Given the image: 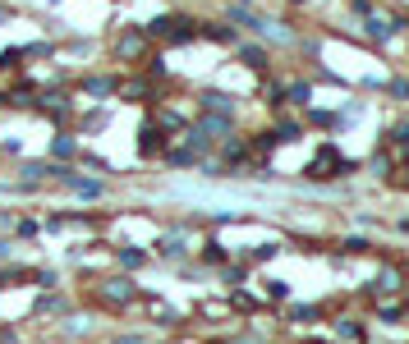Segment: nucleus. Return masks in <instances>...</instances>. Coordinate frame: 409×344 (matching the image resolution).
<instances>
[{
  "instance_id": "4468645a",
  "label": "nucleus",
  "mask_w": 409,
  "mask_h": 344,
  "mask_svg": "<svg viewBox=\"0 0 409 344\" xmlns=\"http://www.w3.org/2000/svg\"><path fill=\"white\" fill-rule=\"evenodd\" d=\"M239 60H244L249 69H267V51H258V46H244V51H239Z\"/></svg>"
},
{
  "instance_id": "6ab92c4d",
  "label": "nucleus",
  "mask_w": 409,
  "mask_h": 344,
  "mask_svg": "<svg viewBox=\"0 0 409 344\" xmlns=\"http://www.w3.org/2000/svg\"><path fill=\"white\" fill-rule=\"evenodd\" d=\"M290 317H295L299 326H308V321H317V308L313 303H299V308H290Z\"/></svg>"
},
{
  "instance_id": "412c9836",
  "label": "nucleus",
  "mask_w": 409,
  "mask_h": 344,
  "mask_svg": "<svg viewBox=\"0 0 409 344\" xmlns=\"http://www.w3.org/2000/svg\"><path fill=\"white\" fill-rule=\"evenodd\" d=\"M267 299L285 303V299H290V284H285V280H267Z\"/></svg>"
},
{
  "instance_id": "0eeeda50",
  "label": "nucleus",
  "mask_w": 409,
  "mask_h": 344,
  "mask_svg": "<svg viewBox=\"0 0 409 344\" xmlns=\"http://www.w3.org/2000/svg\"><path fill=\"white\" fill-rule=\"evenodd\" d=\"M65 174V165H46V161H28L23 165V179L28 184H37V179H60Z\"/></svg>"
},
{
  "instance_id": "473e14b6",
  "label": "nucleus",
  "mask_w": 409,
  "mask_h": 344,
  "mask_svg": "<svg viewBox=\"0 0 409 344\" xmlns=\"http://www.w3.org/2000/svg\"><path fill=\"white\" fill-rule=\"evenodd\" d=\"M0 257H9V243L5 239H0Z\"/></svg>"
},
{
  "instance_id": "5701e85b",
  "label": "nucleus",
  "mask_w": 409,
  "mask_h": 344,
  "mask_svg": "<svg viewBox=\"0 0 409 344\" xmlns=\"http://www.w3.org/2000/svg\"><path fill=\"white\" fill-rule=\"evenodd\" d=\"M28 275H33V271H23V267H5V271H0V284H9V280H28Z\"/></svg>"
},
{
  "instance_id": "2eb2a0df",
  "label": "nucleus",
  "mask_w": 409,
  "mask_h": 344,
  "mask_svg": "<svg viewBox=\"0 0 409 344\" xmlns=\"http://www.w3.org/2000/svg\"><path fill=\"white\" fill-rule=\"evenodd\" d=\"M51 152H55V156H60V161H65V156H74V152H79V143H74L70 133H60V138H55V143H51Z\"/></svg>"
},
{
  "instance_id": "c85d7f7f",
  "label": "nucleus",
  "mask_w": 409,
  "mask_h": 344,
  "mask_svg": "<svg viewBox=\"0 0 409 344\" xmlns=\"http://www.w3.org/2000/svg\"><path fill=\"white\" fill-rule=\"evenodd\" d=\"M308 120H313V124H336V115H331V111H313Z\"/></svg>"
},
{
  "instance_id": "b1692460",
  "label": "nucleus",
  "mask_w": 409,
  "mask_h": 344,
  "mask_svg": "<svg viewBox=\"0 0 409 344\" xmlns=\"http://www.w3.org/2000/svg\"><path fill=\"white\" fill-rule=\"evenodd\" d=\"M18 60H23V51H0V69H18Z\"/></svg>"
},
{
  "instance_id": "393cba45",
  "label": "nucleus",
  "mask_w": 409,
  "mask_h": 344,
  "mask_svg": "<svg viewBox=\"0 0 409 344\" xmlns=\"http://www.w3.org/2000/svg\"><path fill=\"white\" fill-rule=\"evenodd\" d=\"M276 243H258V248H253V257H258V262H267V257H276Z\"/></svg>"
},
{
  "instance_id": "4be33fe9",
  "label": "nucleus",
  "mask_w": 409,
  "mask_h": 344,
  "mask_svg": "<svg viewBox=\"0 0 409 344\" xmlns=\"http://www.w3.org/2000/svg\"><path fill=\"white\" fill-rule=\"evenodd\" d=\"M299 133H304V129H299V124H290V120H285V124H280V129H276V143H295Z\"/></svg>"
},
{
  "instance_id": "ddd939ff",
  "label": "nucleus",
  "mask_w": 409,
  "mask_h": 344,
  "mask_svg": "<svg viewBox=\"0 0 409 344\" xmlns=\"http://www.w3.org/2000/svg\"><path fill=\"white\" fill-rule=\"evenodd\" d=\"M202 37H212V42H235V28L230 23H202Z\"/></svg>"
},
{
  "instance_id": "9b49d317",
  "label": "nucleus",
  "mask_w": 409,
  "mask_h": 344,
  "mask_svg": "<svg viewBox=\"0 0 409 344\" xmlns=\"http://www.w3.org/2000/svg\"><path fill=\"white\" fill-rule=\"evenodd\" d=\"M83 92L87 96H111V92H120V83H115V78H87Z\"/></svg>"
},
{
  "instance_id": "f03ea898",
  "label": "nucleus",
  "mask_w": 409,
  "mask_h": 344,
  "mask_svg": "<svg viewBox=\"0 0 409 344\" xmlns=\"http://www.w3.org/2000/svg\"><path fill=\"white\" fill-rule=\"evenodd\" d=\"M102 299H106V303H120V308H129V303L138 299V284H133L129 275H111V280L102 284Z\"/></svg>"
},
{
  "instance_id": "2f4dec72",
  "label": "nucleus",
  "mask_w": 409,
  "mask_h": 344,
  "mask_svg": "<svg viewBox=\"0 0 409 344\" xmlns=\"http://www.w3.org/2000/svg\"><path fill=\"white\" fill-rule=\"evenodd\" d=\"M115 344H148L143 335H115Z\"/></svg>"
},
{
  "instance_id": "1a4fd4ad",
  "label": "nucleus",
  "mask_w": 409,
  "mask_h": 344,
  "mask_svg": "<svg viewBox=\"0 0 409 344\" xmlns=\"http://www.w3.org/2000/svg\"><path fill=\"white\" fill-rule=\"evenodd\" d=\"M396 28H405L400 18H396V23H386V18H368V37H373V42H391Z\"/></svg>"
},
{
  "instance_id": "f257e3e1",
  "label": "nucleus",
  "mask_w": 409,
  "mask_h": 344,
  "mask_svg": "<svg viewBox=\"0 0 409 344\" xmlns=\"http://www.w3.org/2000/svg\"><path fill=\"white\" fill-rule=\"evenodd\" d=\"M349 170H354V161H345V156H340L336 147L327 143L322 152H317V161L308 165L304 174H308V179H331V174H349Z\"/></svg>"
},
{
  "instance_id": "9d476101",
  "label": "nucleus",
  "mask_w": 409,
  "mask_h": 344,
  "mask_svg": "<svg viewBox=\"0 0 409 344\" xmlns=\"http://www.w3.org/2000/svg\"><path fill=\"white\" fill-rule=\"evenodd\" d=\"M115 257H120V267H124V271H138L143 262H148V253H143V248H133V243H124V248L115 253Z\"/></svg>"
},
{
  "instance_id": "423d86ee",
  "label": "nucleus",
  "mask_w": 409,
  "mask_h": 344,
  "mask_svg": "<svg viewBox=\"0 0 409 344\" xmlns=\"http://www.w3.org/2000/svg\"><path fill=\"white\" fill-rule=\"evenodd\" d=\"M60 184H70V189L79 193V198H87V202H97V198L106 193V184H97V179H79L74 170H65V174H60Z\"/></svg>"
},
{
  "instance_id": "20e7f679",
  "label": "nucleus",
  "mask_w": 409,
  "mask_h": 344,
  "mask_svg": "<svg viewBox=\"0 0 409 344\" xmlns=\"http://www.w3.org/2000/svg\"><path fill=\"white\" fill-rule=\"evenodd\" d=\"M400 284H405V275H400V267H382L373 275V284H368V294H400Z\"/></svg>"
},
{
  "instance_id": "72a5a7b5",
  "label": "nucleus",
  "mask_w": 409,
  "mask_h": 344,
  "mask_svg": "<svg viewBox=\"0 0 409 344\" xmlns=\"http://www.w3.org/2000/svg\"><path fill=\"white\" fill-rule=\"evenodd\" d=\"M5 18H9V9H5V5H0V23H5Z\"/></svg>"
},
{
  "instance_id": "7c9ffc66",
  "label": "nucleus",
  "mask_w": 409,
  "mask_h": 344,
  "mask_svg": "<svg viewBox=\"0 0 409 344\" xmlns=\"http://www.w3.org/2000/svg\"><path fill=\"white\" fill-rule=\"evenodd\" d=\"M396 143H400V147H409V124H396Z\"/></svg>"
},
{
  "instance_id": "cd10ccee",
  "label": "nucleus",
  "mask_w": 409,
  "mask_h": 344,
  "mask_svg": "<svg viewBox=\"0 0 409 344\" xmlns=\"http://www.w3.org/2000/svg\"><path fill=\"white\" fill-rule=\"evenodd\" d=\"M391 92L400 96V101H409V78H396V83H391Z\"/></svg>"
},
{
  "instance_id": "39448f33",
  "label": "nucleus",
  "mask_w": 409,
  "mask_h": 344,
  "mask_svg": "<svg viewBox=\"0 0 409 344\" xmlns=\"http://www.w3.org/2000/svg\"><path fill=\"white\" fill-rule=\"evenodd\" d=\"M198 101H202V111L221 115V120H235V96H226V92H202Z\"/></svg>"
},
{
  "instance_id": "f3484780",
  "label": "nucleus",
  "mask_w": 409,
  "mask_h": 344,
  "mask_svg": "<svg viewBox=\"0 0 409 344\" xmlns=\"http://www.w3.org/2000/svg\"><path fill=\"white\" fill-rule=\"evenodd\" d=\"M221 156H226L230 165H239V161L249 156V143H226V147H221Z\"/></svg>"
},
{
  "instance_id": "7ed1b4c3",
  "label": "nucleus",
  "mask_w": 409,
  "mask_h": 344,
  "mask_svg": "<svg viewBox=\"0 0 409 344\" xmlns=\"http://www.w3.org/2000/svg\"><path fill=\"white\" fill-rule=\"evenodd\" d=\"M184 253H189V230H170V234H161V239H157V257L180 262Z\"/></svg>"
},
{
  "instance_id": "a211bd4d",
  "label": "nucleus",
  "mask_w": 409,
  "mask_h": 344,
  "mask_svg": "<svg viewBox=\"0 0 409 344\" xmlns=\"http://www.w3.org/2000/svg\"><path fill=\"white\" fill-rule=\"evenodd\" d=\"M202 257H207L212 267H221V262H226V248H221L217 239H207V243H202Z\"/></svg>"
},
{
  "instance_id": "f8f14e48",
  "label": "nucleus",
  "mask_w": 409,
  "mask_h": 344,
  "mask_svg": "<svg viewBox=\"0 0 409 344\" xmlns=\"http://www.w3.org/2000/svg\"><path fill=\"white\" fill-rule=\"evenodd\" d=\"M115 51H120L124 60H133V55H143V33H124V37H120V46H115Z\"/></svg>"
},
{
  "instance_id": "bb28decb",
  "label": "nucleus",
  "mask_w": 409,
  "mask_h": 344,
  "mask_svg": "<svg viewBox=\"0 0 409 344\" xmlns=\"http://www.w3.org/2000/svg\"><path fill=\"white\" fill-rule=\"evenodd\" d=\"M65 308V299H42V303H37V312H60Z\"/></svg>"
},
{
  "instance_id": "aec40b11",
  "label": "nucleus",
  "mask_w": 409,
  "mask_h": 344,
  "mask_svg": "<svg viewBox=\"0 0 409 344\" xmlns=\"http://www.w3.org/2000/svg\"><path fill=\"white\" fill-rule=\"evenodd\" d=\"M285 96H290V101H299V106H308V101H313V87H308V83H295Z\"/></svg>"
},
{
  "instance_id": "c756f323",
  "label": "nucleus",
  "mask_w": 409,
  "mask_h": 344,
  "mask_svg": "<svg viewBox=\"0 0 409 344\" xmlns=\"http://www.w3.org/2000/svg\"><path fill=\"white\" fill-rule=\"evenodd\" d=\"M244 280V267H226V284H239Z\"/></svg>"
},
{
  "instance_id": "6e6552de",
  "label": "nucleus",
  "mask_w": 409,
  "mask_h": 344,
  "mask_svg": "<svg viewBox=\"0 0 409 344\" xmlns=\"http://www.w3.org/2000/svg\"><path fill=\"white\" fill-rule=\"evenodd\" d=\"M165 147V133H161V124L152 129V124H143V133H138V152L143 156H152V152H161Z\"/></svg>"
},
{
  "instance_id": "dca6fc26",
  "label": "nucleus",
  "mask_w": 409,
  "mask_h": 344,
  "mask_svg": "<svg viewBox=\"0 0 409 344\" xmlns=\"http://www.w3.org/2000/svg\"><path fill=\"white\" fill-rule=\"evenodd\" d=\"M336 335H345V340H364V326H359L354 317H345V321H336Z\"/></svg>"
},
{
  "instance_id": "a878e982",
  "label": "nucleus",
  "mask_w": 409,
  "mask_h": 344,
  "mask_svg": "<svg viewBox=\"0 0 409 344\" xmlns=\"http://www.w3.org/2000/svg\"><path fill=\"white\" fill-rule=\"evenodd\" d=\"M340 248H345V253H364V248H368V239H359V234H349V239L340 243Z\"/></svg>"
}]
</instances>
